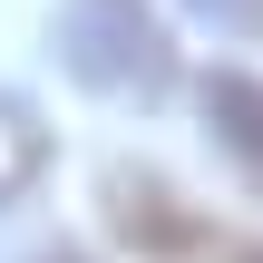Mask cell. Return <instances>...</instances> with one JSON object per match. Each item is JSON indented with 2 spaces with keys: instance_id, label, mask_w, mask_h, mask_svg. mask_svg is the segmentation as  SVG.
Here are the masks:
<instances>
[{
  "instance_id": "cell-1",
  "label": "cell",
  "mask_w": 263,
  "mask_h": 263,
  "mask_svg": "<svg viewBox=\"0 0 263 263\" xmlns=\"http://www.w3.org/2000/svg\"><path fill=\"white\" fill-rule=\"evenodd\" d=\"M59 59H68V78H88L107 98H156L176 78V39L146 0H68L59 10Z\"/></svg>"
},
{
  "instance_id": "cell-2",
  "label": "cell",
  "mask_w": 263,
  "mask_h": 263,
  "mask_svg": "<svg viewBox=\"0 0 263 263\" xmlns=\"http://www.w3.org/2000/svg\"><path fill=\"white\" fill-rule=\"evenodd\" d=\"M205 117H215V137H224V156L263 185V78L215 68V78H205Z\"/></svg>"
},
{
  "instance_id": "cell-3",
  "label": "cell",
  "mask_w": 263,
  "mask_h": 263,
  "mask_svg": "<svg viewBox=\"0 0 263 263\" xmlns=\"http://www.w3.org/2000/svg\"><path fill=\"white\" fill-rule=\"evenodd\" d=\"M49 263H88V254H49Z\"/></svg>"
},
{
  "instance_id": "cell-4",
  "label": "cell",
  "mask_w": 263,
  "mask_h": 263,
  "mask_svg": "<svg viewBox=\"0 0 263 263\" xmlns=\"http://www.w3.org/2000/svg\"><path fill=\"white\" fill-rule=\"evenodd\" d=\"M244 263H263V254H244Z\"/></svg>"
}]
</instances>
